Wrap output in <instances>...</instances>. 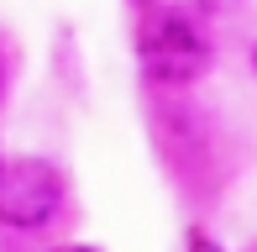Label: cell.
<instances>
[{
    "mask_svg": "<svg viewBox=\"0 0 257 252\" xmlns=\"http://www.w3.org/2000/svg\"><path fill=\"white\" fill-rule=\"evenodd\" d=\"M252 68H257V53H252Z\"/></svg>",
    "mask_w": 257,
    "mask_h": 252,
    "instance_id": "obj_5",
    "label": "cell"
},
{
    "mask_svg": "<svg viewBox=\"0 0 257 252\" xmlns=\"http://www.w3.org/2000/svg\"><path fill=\"white\" fill-rule=\"evenodd\" d=\"M53 252H89V247H53Z\"/></svg>",
    "mask_w": 257,
    "mask_h": 252,
    "instance_id": "obj_3",
    "label": "cell"
},
{
    "mask_svg": "<svg viewBox=\"0 0 257 252\" xmlns=\"http://www.w3.org/2000/svg\"><path fill=\"white\" fill-rule=\"evenodd\" d=\"M137 58L153 84H194L210 68V37L189 11H158L142 27Z\"/></svg>",
    "mask_w": 257,
    "mask_h": 252,
    "instance_id": "obj_1",
    "label": "cell"
},
{
    "mask_svg": "<svg viewBox=\"0 0 257 252\" xmlns=\"http://www.w3.org/2000/svg\"><path fill=\"white\" fill-rule=\"evenodd\" d=\"M68 189L63 174L42 158H21V163H6V179H0V226L11 231H42L63 215Z\"/></svg>",
    "mask_w": 257,
    "mask_h": 252,
    "instance_id": "obj_2",
    "label": "cell"
},
{
    "mask_svg": "<svg viewBox=\"0 0 257 252\" xmlns=\"http://www.w3.org/2000/svg\"><path fill=\"white\" fill-rule=\"evenodd\" d=\"M0 179H6V158H0Z\"/></svg>",
    "mask_w": 257,
    "mask_h": 252,
    "instance_id": "obj_4",
    "label": "cell"
}]
</instances>
